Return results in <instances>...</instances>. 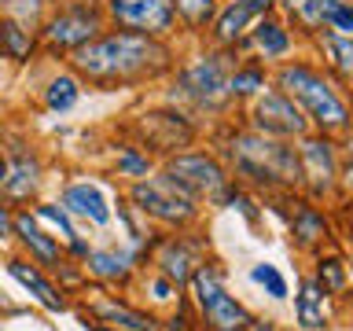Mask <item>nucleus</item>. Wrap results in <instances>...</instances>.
<instances>
[{
  "mask_svg": "<svg viewBox=\"0 0 353 331\" xmlns=\"http://www.w3.org/2000/svg\"><path fill=\"white\" fill-rule=\"evenodd\" d=\"M70 74L92 88H137L159 81L176 66V52L165 37H143V33L107 26L81 48L66 55Z\"/></svg>",
  "mask_w": 353,
  "mask_h": 331,
  "instance_id": "f257e3e1",
  "label": "nucleus"
},
{
  "mask_svg": "<svg viewBox=\"0 0 353 331\" xmlns=\"http://www.w3.org/2000/svg\"><path fill=\"white\" fill-rule=\"evenodd\" d=\"M269 85H276L298 110H302L313 132L339 137V140L350 132L346 92H342V85L331 81L316 63H309V59H283V63H276V70L269 74Z\"/></svg>",
  "mask_w": 353,
  "mask_h": 331,
  "instance_id": "f03ea898",
  "label": "nucleus"
},
{
  "mask_svg": "<svg viewBox=\"0 0 353 331\" xmlns=\"http://www.w3.org/2000/svg\"><path fill=\"white\" fill-rule=\"evenodd\" d=\"M225 159H228L225 170L243 177L247 184L280 188V192H291V188L302 184L294 140H272L254 129H232L225 140Z\"/></svg>",
  "mask_w": 353,
  "mask_h": 331,
  "instance_id": "7ed1b4c3",
  "label": "nucleus"
},
{
  "mask_svg": "<svg viewBox=\"0 0 353 331\" xmlns=\"http://www.w3.org/2000/svg\"><path fill=\"white\" fill-rule=\"evenodd\" d=\"M239 63V52L236 48H214L210 44L206 52L192 55L188 63L176 66L173 74V99L195 107V110H225L232 99H228V74L232 66Z\"/></svg>",
  "mask_w": 353,
  "mask_h": 331,
  "instance_id": "20e7f679",
  "label": "nucleus"
},
{
  "mask_svg": "<svg viewBox=\"0 0 353 331\" xmlns=\"http://www.w3.org/2000/svg\"><path fill=\"white\" fill-rule=\"evenodd\" d=\"M107 30V15L99 0H66L55 11H48L37 30V44L44 55H59L66 59L74 48H81L92 37Z\"/></svg>",
  "mask_w": 353,
  "mask_h": 331,
  "instance_id": "39448f33",
  "label": "nucleus"
},
{
  "mask_svg": "<svg viewBox=\"0 0 353 331\" xmlns=\"http://www.w3.org/2000/svg\"><path fill=\"white\" fill-rule=\"evenodd\" d=\"M188 283H192V298L199 305V317H203L206 331H247V324L254 317L247 313V305L236 302L225 291V283H221L214 265H199Z\"/></svg>",
  "mask_w": 353,
  "mask_h": 331,
  "instance_id": "423d86ee",
  "label": "nucleus"
},
{
  "mask_svg": "<svg viewBox=\"0 0 353 331\" xmlns=\"http://www.w3.org/2000/svg\"><path fill=\"white\" fill-rule=\"evenodd\" d=\"M162 173L173 184H181L195 203L199 199H225V192L232 188V173L214 151H176L165 159Z\"/></svg>",
  "mask_w": 353,
  "mask_h": 331,
  "instance_id": "0eeeda50",
  "label": "nucleus"
},
{
  "mask_svg": "<svg viewBox=\"0 0 353 331\" xmlns=\"http://www.w3.org/2000/svg\"><path fill=\"white\" fill-rule=\"evenodd\" d=\"M129 199H132V210H140L143 217H154V221H162V225H176V228L188 225V221L199 214V203L181 184H173L165 173L132 181Z\"/></svg>",
  "mask_w": 353,
  "mask_h": 331,
  "instance_id": "6e6552de",
  "label": "nucleus"
},
{
  "mask_svg": "<svg viewBox=\"0 0 353 331\" xmlns=\"http://www.w3.org/2000/svg\"><path fill=\"white\" fill-rule=\"evenodd\" d=\"M107 26L143 33V37H165L176 33V15L170 0H99Z\"/></svg>",
  "mask_w": 353,
  "mask_h": 331,
  "instance_id": "1a4fd4ad",
  "label": "nucleus"
},
{
  "mask_svg": "<svg viewBox=\"0 0 353 331\" xmlns=\"http://www.w3.org/2000/svg\"><path fill=\"white\" fill-rule=\"evenodd\" d=\"M298 170H302V184L313 192L316 199L327 195L331 188L342 181V166H339V151L342 143L335 137L309 129L305 137H298Z\"/></svg>",
  "mask_w": 353,
  "mask_h": 331,
  "instance_id": "9d476101",
  "label": "nucleus"
},
{
  "mask_svg": "<svg viewBox=\"0 0 353 331\" xmlns=\"http://www.w3.org/2000/svg\"><path fill=\"white\" fill-rule=\"evenodd\" d=\"M250 129L261 132V137H272V140H298L309 132V121L280 88L269 85L250 103Z\"/></svg>",
  "mask_w": 353,
  "mask_h": 331,
  "instance_id": "9b49d317",
  "label": "nucleus"
},
{
  "mask_svg": "<svg viewBox=\"0 0 353 331\" xmlns=\"http://www.w3.org/2000/svg\"><path fill=\"white\" fill-rule=\"evenodd\" d=\"M137 132L143 137V143L162 154H176L195 140V126L188 121V114H181L176 107H162V110H148L137 121Z\"/></svg>",
  "mask_w": 353,
  "mask_h": 331,
  "instance_id": "f8f14e48",
  "label": "nucleus"
},
{
  "mask_svg": "<svg viewBox=\"0 0 353 331\" xmlns=\"http://www.w3.org/2000/svg\"><path fill=\"white\" fill-rule=\"evenodd\" d=\"M294 44H298V37L287 30V22L276 15V11H269V15H258L250 22L247 37L239 44V55L247 48H254L258 59H265V63H283L294 55Z\"/></svg>",
  "mask_w": 353,
  "mask_h": 331,
  "instance_id": "ddd939ff",
  "label": "nucleus"
},
{
  "mask_svg": "<svg viewBox=\"0 0 353 331\" xmlns=\"http://www.w3.org/2000/svg\"><path fill=\"white\" fill-rule=\"evenodd\" d=\"M342 0H276V11H280V19L287 22V30L294 33V37H313V33L327 30L331 15H335V8Z\"/></svg>",
  "mask_w": 353,
  "mask_h": 331,
  "instance_id": "4468645a",
  "label": "nucleus"
},
{
  "mask_svg": "<svg viewBox=\"0 0 353 331\" xmlns=\"http://www.w3.org/2000/svg\"><path fill=\"white\" fill-rule=\"evenodd\" d=\"M11 232L22 239V247L33 254V261L48 265V269H59L63 265V250L59 243H55L48 232L37 225V217L30 214V210H11Z\"/></svg>",
  "mask_w": 353,
  "mask_h": 331,
  "instance_id": "2eb2a0df",
  "label": "nucleus"
},
{
  "mask_svg": "<svg viewBox=\"0 0 353 331\" xmlns=\"http://www.w3.org/2000/svg\"><path fill=\"white\" fill-rule=\"evenodd\" d=\"M320 52V70H324L335 85L346 88L350 74H353V37H342L335 30H320L309 37Z\"/></svg>",
  "mask_w": 353,
  "mask_h": 331,
  "instance_id": "dca6fc26",
  "label": "nucleus"
},
{
  "mask_svg": "<svg viewBox=\"0 0 353 331\" xmlns=\"http://www.w3.org/2000/svg\"><path fill=\"white\" fill-rule=\"evenodd\" d=\"M250 22H254V15L239 4V0H225V4H217V15L206 26L210 44H214V48H236L239 52V44H243V37H247V30H250Z\"/></svg>",
  "mask_w": 353,
  "mask_h": 331,
  "instance_id": "f3484780",
  "label": "nucleus"
},
{
  "mask_svg": "<svg viewBox=\"0 0 353 331\" xmlns=\"http://www.w3.org/2000/svg\"><path fill=\"white\" fill-rule=\"evenodd\" d=\"M63 210L70 217H85L92 225H110V206H107V195L99 192L96 184L88 181H77V184H66L63 188Z\"/></svg>",
  "mask_w": 353,
  "mask_h": 331,
  "instance_id": "a211bd4d",
  "label": "nucleus"
},
{
  "mask_svg": "<svg viewBox=\"0 0 353 331\" xmlns=\"http://www.w3.org/2000/svg\"><path fill=\"white\" fill-rule=\"evenodd\" d=\"M8 276L22 287V291H30V298H37V302L48 309V313H59V309H66L63 291H55V283L37 269V265H30V261H22V258H11V261H8Z\"/></svg>",
  "mask_w": 353,
  "mask_h": 331,
  "instance_id": "6ab92c4d",
  "label": "nucleus"
},
{
  "mask_svg": "<svg viewBox=\"0 0 353 331\" xmlns=\"http://www.w3.org/2000/svg\"><path fill=\"white\" fill-rule=\"evenodd\" d=\"M154 265H159V276H165V280H170L173 287H181V283L192 280V272H195L203 261L195 258V250L188 247L181 236H170V239H162V243H159Z\"/></svg>",
  "mask_w": 353,
  "mask_h": 331,
  "instance_id": "aec40b11",
  "label": "nucleus"
},
{
  "mask_svg": "<svg viewBox=\"0 0 353 331\" xmlns=\"http://www.w3.org/2000/svg\"><path fill=\"white\" fill-rule=\"evenodd\" d=\"M41 188V159L30 151L15 154V159H8V177L4 184H0V192H4L11 203H26L30 195H37Z\"/></svg>",
  "mask_w": 353,
  "mask_h": 331,
  "instance_id": "412c9836",
  "label": "nucleus"
},
{
  "mask_svg": "<svg viewBox=\"0 0 353 331\" xmlns=\"http://www.w3.org/2000/svg\"><path fill=\"white\" fill-rule=\"evenodd\" d=\"M261 88H269V66L261 59H243L239 55V63L232 66V74H228V99L232 103L254 99Z\"/></svg>",
  "mask_w": 353,
  "mask_h": 331,
  "instance_id": "4be33fe9",
  "label": "nucleus"
},
{
  "mask_svg": "<svg viewBox=\"0 0 353 331\" xmlns=\"http://www.w3.org/2000/svg\"><path fill=\"white\" fill-rule=\"evenodd\" d=\"M294 317H298V324H302V331H320L327 324V294L316 280L302 283V291L294 298Z\"/></svg>",
  "mask_w": 353,
  "mask_h": 331,
  "instance_id": "5701e85b",
  "label": "nucleus"
},
{
  "mask_svg": "<svg viewBox=\"0 0 353 331\" xmlns=\"http://www.w3.org/2000/svg\"><path fill=\"white\" fill-rule=\"evenodd\" d=\"M92 317L99 324H114V328H125V331H154L151 317H143L140 309H129L125 302H118V298H96Z\"/></svg>",
  "mask_w": 353,
  "mask_h": 331,
  "instance_id": "b1692460",
  "label": "nucleus"
},
{
  "mask_svg": "<svg viewBox=\"0 0 353 331\" xmlns=\"http://www.w3.org/2000/svg\"><path fill=\"white\" fill-rule=\"evenodd\" d=\"M37 52H41V44H37V33L22 30L19 22H11V19H4V15H0V55H4V59L30 63Z\"/></svg>",
  "mask_w": 353,
  "mask_h": 331,
  "instance_id": "393cba45",
  "label": "nucleus"
},
{
  "mask_svg": "<svg viewBox=\"0 0 353 331\" xmlns=\"http://www.w3.org/2000/svg\"><path fill=\"white\" fill-rule=\"evenodd\" d=\"M85 261H88V272L107 280V283H121L132 272V258L125 250H88Z\"/></svg>",
  "mask_w": 353,
  "mask_h": 331,
  "instance_id": "a878e982",
  "label": "nucleus"
},
{
  "mask_svg": "<svg viewBox=\"0 0 353 331\" xmlns=\"http://www.w3.org/2000/svg\"><path fill=\"white\" fill-rule=\"evenodd\" d=\"M170 4H173V15H176V26L199 37V33H206V26L214 22L221 0H170Z\"/></svg>",
  "mask_w": 353,
  "mask_h": 331,
  "instance_id": "bb28decb",
  "label": "nucleus"
},
{
  "mask_svg": "<svg viewBox=\"0 0 353 331\" xmlns=\"http://www.w3.org/2000/svg\"><path fill=\"white\" fill-rule=\"evenodd\" d=\"M77 99H81V81H77L70 70L55 74L52 81L44 85V107H48L52 114H66V110H74Z\"/></svg>",
  "mask_w": 353,
  "mask_h": 331,
  "instance_id": "cd10ccee",
  "label": "nucleus"
},
{
  "mask_svg": "<svg viewBox=\"0 0 353 331\" xmlns=\"http://www.w3.org/2000/svg\"><path fill=\"white\" fill-rule=\"evenodd\" d=\"M291 232L298 236V243H302V247H313V243H320V239L327 236V217H324V210H316V206H309V203H298L294 217H291Z\"/></svg>",
  "mask_w": 353,
  "mask_h": 331,
  "instance_id": "c85d7f7f",
  "label": "nucleus"
},
{
  "mask_svg": "<svg viewBox=\"0 0 353 331\" xmlns=\"http://www.w3.org/2000/svg\"><path fill=\"white\" fill-rule=\"evenodd\" d=\"M0 15L19 22L22 30L37 33L44 15H48V0H4V4H0Z\"/></svg>",
  "mask_w": 353,
  "mask_h": 331,
  "instance_id": "c756f323",
  "label": "nucleus"
},
{
  "mask_svg": "<svg viewBox=\"0 0 353 331\" xmlns=\"http://www.w3.org/2000/svg\"><path fill=\"white\" fill-rule=\"evenodd\" d=\"M37 217H41V221H48L52 228H59V236H63L66 243H70V250H74V254H81V258L88 254V247L81 243V236H77V228H74L70 214H66L63 206H55V203H41V206H37Z\"/></svg>",
  "mask_w": 353,
  "mask_h": 331,
  "instance_id": "7c9ffc66",
  "label": "nucleus"
},
{
  "mask_svg": "<svg viewBox=\"0 0 353 331\" xmlns=\"http://www.w3.org/2000/svg\"><path fill=\"white\" fill-rule=\"evenodd\" d=\"M114 170H118V177H129V181H143V177H151L154 162H151V154L143 151V148H132V143H125V148H118Z\"/></svg>",
  "mask_w": 353,
  "mask_h": 331,
  "instance_id": "2f4dec72",
  "label": "nucleus"
},
{
  "mask_svg": "<svg viewBox=\"0 0 353 331\" xmlns=\"http://www.w3.org/2000/svg\"><path fill=\"white\" fill-rule=\"evenodd\" d=\"M316 283L324 287V294H342L346 291V265H342V258H320Z\"/></svg>",
  "mask_w": 353,
  "mask_h": 331,
  "instance_id": "473e14b6",
  "label": "nucleus"
},
{
  "mask_svg": "<svg viewBox=\"0 0 353 331\" xmlns=\"http://www.w3.org/2000/svg\"><path fill=\"white\" fill-rule=\"evenodd\" d=\"M250 280L261 283L272 298H287V280L280 276V269H276V265H265V261L254 265V269H250Z\"/></svg>",
  "mask_w": 353,
  "mask_h": 331,
  "instance_id": "72a5a7b5",
  "label": "nucleus"
},
{
  "mask_svg": "<svg viewBox=\"0 0 353 331\" xmlns=\"http://www.w3.org/2000/svg\"><path fill=\"white\" fill-rule=\"evenodd\" d=\"M151 291H154V298H159V302H170V298L176 294V287L165 280V276H154V280H151Z\"/></svg>",
  "mask_w": 353,
  "mask_h": 331,
  "instance_id": "f704fd0d",
  "label": "nucleus"
},
{
  "mask_svg": "<svg viewBox=\"0 0 353 331\" xmlns=\"http://www.w3.org/2000/svg\"><path fill=\"white\" fill-rule=\"evenodd\" d=\"M239 4L247 8L254 19H258V15H269V11H276V0H239Z\"/></svg>",
  "mask_w": 353,
  "mask_h": 331,
  "instance_id": "c9c22d12",
  "label": "nucleus"
},
{
  "mask_svg": "<svg viewBox=\"0 0 353 331\" xmlns=\"http://www.w3.org/2000/svg\"><path fill=\"white\" fill-rule=\"evenodd\" d=\"M4 236H11V206L0 199V239Z\"/></svg>",
  "mask_w": 353,
  "mask_h": 331,
  "instance_id": "e433bc0d",
  "label": "nucleus"
},
{
  "mask_svg": "<svg viewBox=\"0 0 353 331\" xmlns=\"http://www.w3.org/2000/svg\"><path fill=\"white\" fill-rule=\"evenodd\" d=\"M247 331H276V328L269 324V320H250V324H247Z\"/></svg>",
  "mask_w": 353,
  "mask_h": 331,
  "instance_id": "4c0bfd02",
  "label": "nucleus"
},
{
  "mask_svg": "<svg viewBox=\"0 0 353 331\" xmlns=\"http://www.w3.org/2000/svg\"><path fill=\"white\" fill-rule=\"evenodd\" d=\"M88 331H125V328H114V324H99V320H96V324H88Z\"/></svg>",
  "mask_w": 353,
  "mask_h": 331,
  "instance_id": "58836bf2",
  "label": "nucleus"
},
{
  "mask_svg": "<svg viewBox=\"0 0 353 331\" xmlns=\"http://www.w3.org/2000/svg\"><path fill=\"white\" fill-rule=\"evenodd\" d=\"M4 177H8V154L0 151V184H4Z\"/></svg>",
  "mask_w": 353,
  "mask_h": 331,
  "instance_id": "ea45409f",
  "label": "nucleus"
},
{
  "mask_svg": "<svg viewBox=\"0 0 353 331\" xmlns=\"http://www.w3.org/2000/svg\"><path fill=\"white\" fill-rule=\"evenodd\" d=\"M0 4H4V0H0Z\"/></svg>",
  "mask_w": 353,
  "mask_h": 331,
  "instance_id": "a19ab883",
  "label": "nucleus"
}]
</instances>
